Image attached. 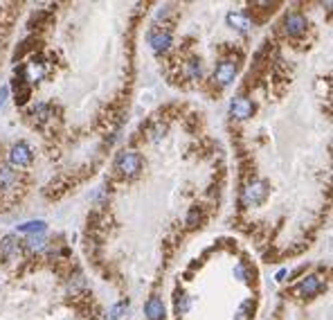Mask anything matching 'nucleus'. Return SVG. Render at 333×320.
I'll return each instance as SVG.
<instances>
[{
	"instance_id": "3",
	"label": "nucleus",
	"mask_w": 333,
	"mask_h": 320,
	"mask_svg": "<svg viewBox=\"0 0 333 320\" xmlns=\"http://www.w3.org/2000/svg\"><path fill=\"white\" fill-rule=\"evenodd\" d=\"M266 194H268V185L261 183V180H254V183H250L243 189V203L246 205H259L266 198Z\"/></svg>"
},
{
	"instance_id": "11",
	"label": "nucleus",
	"mask_w": 333,
	"mask_h": 320,
	"mask_svg": "<svg viewBox=\"0 0 333 320\" xmlns=\"http://www.w3.org/2000/svg\"><path fill=\"white\" fill-rule=\"evenodd\" d=\"M228 25L232 27V30H238V32H250L252 30V23H250V18L246 16V14H241V12H230L228 14Z\"/></svg>"
},
{
	"instance_id": "12",
	"label": "nucleus",
	"mask_w": 333,
	"mask_h": 320,
	"mask_svg": "<svg viewBox=\"0 0 333 320\" xmlns=\"http://www.w3.org/2000/svg\"><path fill=\"white\" fill-rule=\"evenodd\" d=\"M144 311H146L148 320H162L164 318V304H162L160 297H148V302L144 304Z\"/></svg>"
},
{
	"instance_id": "8",
	"label": "nucleus",
	"mask_w": 333,
	"mask_h": 320,
	"mask_svg": "<svg viewBox=\"0 0 333 320\" xmlns=\"http://www.w3.org/2000/svg\"><path fill=\"white\" fill-rule=\"evenodd\" d=\"M324 291V284L320 277H315V275H310V277H304L302 279V284L297 286V293H300L302 297H313L318 295V293Z\"/></svg>"
},
{
	"instance_id": "4",
	"label": "nucleus",
	"mask_w": 333,
	"mask_h": 320,
	"mask_svg": "<svg viewBox=\"0 0 333 320\" xmlns=\"http://www.w3.org/2000/svg\"><path fill=\"white\" fill-rule=\"evenodd\" d=\"M306 27H308V21H306V16H304V14H300V12H290L286 16V21H284V30H286L288 36L304 34Z\"/></svg>"
},
{
	"instance_id": "15",
	"label": "nucleus",
	"mask_w": 333,
	"mask_h": 320,
	"mask_svg": "<svg viewBox=\"0 0 333 320\" xmlns=\"http://www.w3.org/2000/svg\"><path fill=\"white\" fill-rule=\"evenodd\" d=\"M30 117H34L36 122H48L50 117H52V108H50L48 104H38V106L32 108Z\"/></svg>"
},
{
	"instance_id": "19",
	"label": "nucleus",
	"mask_w": 333,
	"mask_h": 320,
	"mask_svg": "<svg viewBox=\"0 0 333 320\" xmlns=\"http://www.w3.org/2000/svg\"><path fill=\"white\" fill-rule=\"evenodd\" d=\"M27 243H30V248H34V250H40V248L45 246V241H43V237H40V234H38V237L34 234V237H32Z\"/></svg>"
},
{
	"instance_id": "9",
	"label": "nucleus",
	"mask_w": 333,
	"mask_h": 320,
	"mask_svg": "<svg viewBox=\"0 0 333 320\" xmlns=\"http://www.w3.org/2000/svg\"><path fill=\"white\" fill-rule=\"evenodd\" d=\"M0 255L12 259V257H18L20 255V241H18L14 234H7V237L0 239Z\"/></svg>"
},
{
	"instance_id": "6",
	"label": "nucleus",
	"mask_w": 333,
	"mask_h": 320,
	"mask_svg": "<svg viewBox=\"0 0 333 320\" xmlns=\"http://www.w3.org/2000/svg\"><path fill=\"white\" fill-rule=\"evenodd\" d=\"M148 41H151V48L156 50V52H166V50L171 48V32L169 30H162V27H158V30H151L148 32Z\"/></svg>"
},
{
	"instance_id": "2",
	"label": "nucleus",
	"mask_w": 333,
	"mask_h": 320,
	"mask_svg": "<svg viewBox=\"0 0 333 320\" xmlns=\"http://www.w3.org/2000/svg\"><path fill=\"white\" fill-rule=\"evenodd\" d=\"M32 160H34V153H32V147L27 142L14 144L12 151H9V162H12V167H27Z\"/></svg>"
},
{
	"instance_id": "14",
	"label": "nucleus",
	"mask_w": 333,
	"mask_h": 320,
	"mask_svg": "<svg viewBox=\"0 0 333 320\" xmlns=\"http://www.w3.org/2000/svg\"><path fill=\"white\" fill-rule=\"evenodd\" d=\"M48 223L45 221H27V223L18 225V232H27V234H43Z\"/></svg>"
},
{
	"instance_id": "20",
	"label": "nucleus",
	"mask_w": 333,
	"mask_h": 320,
	"mask_svg": "<svg viewBox=\"0 0 333 320\" xmlns=\"http://www.w3.org/2000/svg\"><path fill=\"white\" fill-rule=\"evenodd\" d=\"M234 275H236L238 279H246V268H243V266H236V268H234Z\"/></svg>"
},
{
	"instance_id": "7",
	"label": "nucleus",
	"mask_w": 333,
	"mask_h": 320,
	"mask_svg": "<svg viewBox=\"0 0 333 320\" xmlns=\"http://www.w3.org/2000/svg\"><path fill=\"white\" fill-rule=\"evenodd\" d=\"M230 113H232V117H236V120H248V117H252V113H254V104L246 97H234L232 104H230Z\"/></svg>"
},
{
	"instance_id": "5",
	"label": "nucleus",
	"mask_w": 333,
	"mask_h": 320,
	"mask_svg": "<svg viewBox=\"0 0 333 320\" xmlns=\"http://www.w3.org/2000/svg\"><path fill=\"white\" fill-rule=\"evenodd\" d=\"M236 63L234 61H220L218 66H216V70H214V81H218V86H230L234 81V77H236Z\"/></svg>"
},
{
	"instance_id": "18",
	"label": "nucleus",
	"mask_w": 333,
	"mask_h": 320,
	"mask_svg": "<svg viewBox=\"0 0 333 320\" xmlns=\"http://www.w3.org/2000/svg\"><path fill=\"white\" fill-rule=\"evenodd\" d=\"M250 302H246V304H241L238 306V311H236V315H234V320H250Z\"/></svg>"
},
{
	"instance_id": "13",
	"label": "nucleus",
	"mask_w": 333,
	"mask_h": 320,
	"mask_svg": "<svg viewBox=\"0 0 333 320\" xmlns=\"http://www.w3.org/2000/svg\"><path fill=\"white\" fill-rule=\"evenodd\" d=\"M184 72H187V77L192 81H198L202 77V63L200 59H189L187 63H184Z\"/></svg>"
},
{
	"instance_id": "10",
	"label": "nucleus",
	"mask_w": 333,
	"mask_h": 320,
	"mask_svg": "<svg viewBox=\"0 0 333 320\" xmlns=\"http://www.w3.org/2000/svg\"><path fill=\"white\" fill-rule=\"evenodd\" d=\"M18 185V174L14 171V167L9 165H0V189L2 192H9Z\"/></svg>"
},
{
	"instance_id": "21",
	"label": "nucleus",
	"mask_w": 333,
	"mask_h": 320,
	"mask_svg": "<svg viewBox=\"0 0 333 320\" xmlns=\"http://www.w3.org/2000/svg\"><path fill=\"white\" fill-rule=\"evenodd\" d=\"M7 95H9V88H7V86H4V88H0V104L7 99Z\"/></svg>"
},
{
	"instance_id": "17",
	"label": "nucleus",
	"mask_w": 333,
	"mask_h": 320,
	"mask_svg": "<svg viewBox=\"0 0 333 320\" xmlns=\"http://www.w3.org/2000/svg\"><path fill=\"white\" fill-rule=\"evenodd\" d=\"M128 309V300H122L120 304H115L110 309V320H117V318H122V313H124V311Z\"/></svg>"
},
{
	"instance_id": "16",
	"label": "nucleus",
	"mask_w": 333,
	"mask_h": 320,
	"mask_svg": "<svg viewBox=\"0 0 333 320\" xmlns=\"http://www.w3.org/2000/svg\"><path fill=\"white\" fill-rule=\"evenodd\" d=\"M45 75V66L40 61H32L30 66H27V77H30V81H40Z\"/></svg>"
},
{
	"instance_id": "1",
	"label": "nucleus",
	"mask_w": 333,
	"mask_h": 320,
	"mask_svg": "<svg viewBox=\"0 0 333 320\" xmlns=\"http://www.w3.org/2000/svg\"><path fill=\"white\" fill-rule=\"evenodd\" d=\"M115 171L126 178H133L142 171V156L138 151H120L115 158Z\"/></svg>"
}]
</instances>
